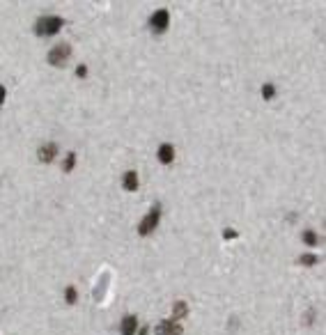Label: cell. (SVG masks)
<instances>
[{"instance_id": "obj_1", "label": "cell", "mask_w": 326, "mask_h": 335, "mask_svg": "<svg viewBox=\"0 0 326 335\" xmlns=\"http://www.w3.org/2000/svg\"><path fill=\"white\" fill-rule=\"evenodd\" d=\"M62 25H65V19H60V16H41L35 23V32L39 37H51L56 32H60Z\"/></svg>"}, {"instance_id": "obj_2", "label": "cell", "mask_w": 326, "mask_h": 335, "mask_svg": "<svg viewBox=\"0 0 326 335\" xmlns=\"http://www.w3.org/2000/svg\"><path fill=\"white\" fill-rule=\"evenodd\" d=\"M159 220H161V205L156 202V205L147 211L145 218L138 223V234H141V236H150L152 232L159 227Z\"/></svg>"}, {"instance_id": "obj_3", "label": "cell", "mask_w": 326, "mask_h": 335, "mask_svg": "<svg viewBox=\"0 0 326 335\" xmlns=\"http://www.w3.org/2000/svg\"><path fill=\"white\" fill-rule=\"evenodd\" d=\"M69 55H71V44L62 41V44L53 46V49L49 51L46 60H49V65H51V67H65V62L69 60Z\"/></svg>"}, {"instance_id": "obj_4", "label": "cell", "mask_w": 326, "mask_h": 335, "mask_svg": "<svg viewBox=\"0 0 326 335\" xmlns=\"http://www.w3.org/2000/svg\"><path fill=\"white\" fill-rule=\"evenodd\" d=\"M168 25H170V12L168 10H156L150 19V28L152 32H166Z\"/></svg>"}, {"instance_id": "obj_5", "label": "cell", "mask_w": 326, "mask_h": 335, "mask_svg": "<svg viewBox=\"0 0 326 335\" xmlns=\"http://www.w3.org/2000/svg\"><path fill=\"white\" fill-rule=\"evenodd\" d=\"M156 335H181L184 328H181L179 321H172V319H163L154 330Z\"/></svg>"}, {"instance_id": "obj_6", "label": "cell", "mask_w": 326, "mask_h": 335, "mask_svg": "<svg viewBox=\"0 0 326 335\" xmlns=\"http://www.w3.org/2000/svg\"><path fill=\"white\" fill-rule=\"evenodd\" d=\"M108 285H111V273L106 271V273L101 275V280L97 282V287L92 290V299H95L97 303H101V301L106 299V290H108Z\"/></svg>"}, {"instance_id": "obj_7", "label": "cell", "mask_w": 326, "mask_h": 335, "mask_svg": "<svg viewBox=\"0 0 326 335\" xmlns=\"http://www.w3.org/2000/svg\"><path fill=\"white\" fill-rule=\"evenodd\" d=\"M56 154H58L56 142H46V145H41L39 150H37V159H39L41 163H51V161L56 159Z\"/></svg>"}, {"instance_id": "obj_8", "label": "cell", "mask_w": 326, "mask_h": 335, "mask_svg": "<svg viewBox=\"0 0 326 335\" xmlns=\"http://www.w3.org/2000/svg\"><path fill=\"white\" fill-rule=\"evenodd\" d=\"M135 328H138V319L135 315H124L120 321V333L122 335H135Z\"/></svg>"}, {"instance_id": "obj_9", "label": "cell", "mask_w": 326, "mask_h": 335, "mask_svg": "<svg viewBox=\"0 0 326 335\" xmlns=\"http://www.w3.org/2000/svg\"><path fill=\"white\" fill-rule=\"evenodd\" d=\"M156 156H159L161 163H172V159H175V147L170 145V142H163V145L159 147V152H156Z\"/></svg>"}, {"instance_id": "obj_10", "label": "cell", "mask_w": 326, "mask_h": 335, "mask_svg": "<svg viewBox=\"0 0 326 335\" xmlns=\"http://www.w3.org/2000/svg\"><path fill=\"white\" fill-rule=\"evenodd\" d=\"M122 186H124V190H129V193L138 190V172H135V170H126L124 177H122Z\"/></svg>"}, {"instance_id": "obj_11", "label": "cell", "mask_w": 326, "mask_h": 335, "mask_svg": "<svg viewBox=\"0 0 326 335\" xmlns=\"http://www.w3.org/2000/svg\"><path fill=\"white\" fill-rule=\"evenodd\" d=\"M186 315H189V303H186V301H177V303L172 305V317L170 319L179 321V319H184Z\"/></svg>"}, {"instance_id": "obj_12", "label": "cell", "mask_w": 326, "mask_h": 335, "mask_svg": "<svg viewBox=\"0 0 326 335\" xmlns=\"http://www.w3.org/2000/svg\"><path fill=\"white\" fill-rule=\"evenodd\" d=\"M301 239L306 241L308 246H319V241H321V239H319V234H317V232H312V230H306V232H303Z\"/></svg>"}, {"instance_id": "obj_13", "label": "cell", "mask_w": 326, "mask_h": 335, "mask_svg": "<svg viewBox=\"0 0 326 335\" xmlns=\"http://www.w3.org/2000/svg\"><path fill=\"white\" fill-rule=\"evenodd\" d=\"M76 165V152H69V154L65 156V163H62V172H71Z\"/></svg>"}, {"instance_id": "obj_14", "label": "cell", "mask_w": 326, "mask_h": 335, "mask_svg": "<svg viewBox=\"0 0 326 335\" xmlns=\"http://www.w3.org/2000/svg\"><path fill=\"white\" fill-rule=\"evenodd\" d=\"M262 97H264L266 101H271L276 97V85H273V83H264V85H262Z\"/></svg>"}, {"instance_id": "obj_15", "label": "cell", "mask_w": 326, "mask_h": 335, "mask_svg": "<svg viewBox=\"0 0 326 335\" xmlns=\"http://www.w3.org/2000/svg\"><path fill=\"white\" fill-rule=\"evenodd\" d=\"M296 262L303 264V266H315V264H319V257H317V255H301Z\"/></svg>"}, {"instance_id": "obj_16", "label": "cell", "mask_w": 326, "mask_h": 335, "mask_svg": "<svg viewBox=\"0 0 326 335\" xmlns=\"http://www.w3.org/2000/svg\"><path fill=\"white\" fill-rule=\"evenodd\" d=\"M76 299H78V294H76V287H74V285H69V287L65 290V301H67L69 305H74V303H76Z\"/></svg>"}, {"instance_id": "obj_17", "label": "cell", "mask_w": 326, "mask_h": 335, "mask_svg": "<svg viewBox=\"0 0 326 335\" xmlns=\"http://www.w3.org/2000/svg\"><path fill=\"white\" fill-rule=\"evenodd\" d=\"M237 236H239V232L237 230H230V227H225V230H223V239H237Z\"/></svg>"}, {"instance_id": "obj_18", "label": "cell", "mask_w": 326, "mask_h": 335, "mask_svg": "<svg viewBox=\"0 0 326 335\" xmlns=\"http://www.w3.org/2000/svg\"><path fill=\"white\" fill-rule=\"evenodd\" d=\"M76 76H78V78H85V76H87V67L78 65V67H76Z\"/></svg>"}, {"instance_id": "obj_19", "label": "cell", "mask_w": 326, "mask_h": 335, "mask_svg": "<svg viewBox=\"0 0 326 335\" xmlns=\"http://www.w3.org/2000/svg\"><path fill=\"white\" fill-rule=\"evenodd\" d=\"M5 99H7V87H5V85H0V108H3Z\"/></svg>"}, {"instance_id": "obj_20", "label": "cell", "mask_w": 326, "mask_h": 335, "mask_svg": "<svg viewBox=\"0 0 326 335\" xmlns=\"http://www.w3.org/2000/svg\"><path fill=\"white\" fill-rule=\"evenodd\" d=\"M312 317H315V310H310V312L306 315V324H312Z\"/></svg>"}, {"instance_id": "obj_21", "label": "cell", "mask_w": 326, "mask_h": 335, "mask_svg": "<svg viewBox=\"0 0 326 335\" xmlns=\"http://www.w3.org/2000/svg\"><path fill=\"white\" fill-rule=\"evenodd\" d=\"M138 335H150V326H143V328L138 330Z\"/></svg>"}]
</instances>
